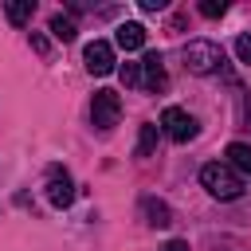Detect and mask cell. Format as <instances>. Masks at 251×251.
Wrapping results in <instances>:
<instances>
[{"instance_id": "1", "label": "cell", "mask_w": 251, "mask_h": 251, "mask_svg": "<svg viewBox=\"0 0 251 251\" xmlns=\"http://www.w3.org/2000/svg\"><path fill=\"white\" fill-rule=\"evenodd\" d=\"M200 184L208 188V196H216V200H239L243 196V176L231 169V165H224V161H208L204 169H200Z\"/></svg>"}, {"instance_id": "2", "label": "cell", "mask_w": 251, "mask_h": 251, "mask_svg": "<svg viewBox=\"0 0 251 251\" xmlns=\"http://www.w3.org/2000/svg\"><path fill=\"white\" fill-rule=\"evenodd\" d=\"M184 67H188L192 75L224 71V47L212 43V39H188V43H184Z\"/></svg>"}, {"instance_id": "3", "label": "cell", "mask_w": 251, "mask_h": 251, "mask_svg": "<svg viewBox=\"0 0 251 251\" xmlns=\"http://www.w3.org/2000/svg\"><path fill=\"white\" fill-rule=\"evenodd\" d=\"M118 118H122V98H118V90H94V98H90V122H94V129L110 133V129L118 126Z\"/></svg>"}, {"instance_id": "4", "label": "cell", "mask_w": 251, "mask_h": 251, "mask_svg": "<svg viewBox=\"0 0 251 251\" xmlns=\"http://www.w3.org/2000/svg\"><path fill=\"white\" fill-rule=\"evenodd\" d=\"M43 188H47V200L55 208H71L75 204V180L63 165H47V176H43Z\"/></svg>"}, {"instance_id": "5", "label": "cell", "mask_w": 251, "mask_h": 251, "mask_svg": "<svg viewBox=\"0 0 251 251\" xmlns=\"http://www.w3.org/2000/svg\"><path fill=\"white\" fill-rule=\"evenodd\" d=\"M161 129L176 141V145H184V141H192L196 133H200V126H196V118L188 114V110H180V106H169L165 114H161Z\"/></svg>"}, {"instance_id": "6", "label": "cell", "mask_w": 251, "mask_h": 251, "mask_svg": "<svg viewBox=\"0 0 251 251\" xmlns=\"http://www.w3.org/2000/svg\"><path fill=\"white\" fill-rule=\"evenodd\" d=\"M82 63H86V71L90 75H110L114 71V47L106 43V39H94V43H86V51H82Z\"/></svg>"}, {"instance_id": "7", "label": "cell", "mask_w": 251, "mask_h": 251, "mask_svg": "<svg viewBox=\"0 0 251 251\" xmlns=\"http://www.w3.org/2000/svg\"><path fill=\"white\" fill-rule=\"evenodd\" d=\"M137 67H141V90H153V94H157V90H165V86H169V75H165V59H161L157 51H149V55H145Z\"/></svg>"}, {"instance_id": "8", "label": "cell", "mask_w": 251, "mask_h": 251, "mask_svg": "<svg viewBox=\"0 0 251 251\" xmlns=\"http://www.w3.org/2000/svg\"><path fill=\"white\" fill-rule=\"evenodd\" d=\"M141 216H145L149 227H169L173 224V208L157 196H141Z\"/></svg>"}, {"instance_id": "9", "label": "cell", "mask_w": 251, "mask_h": 251, "mask_svg": "<svg viewBox=\"0 0 251 251\" xmlns=\"http://www.w3.org/2000/svg\"><path fill=\"white\" fill-rule=\"evenodd\" d=\"M114 43H118L122 51H141V47H145V27H141L137 20H129V24H118V31H114Z\"/></svg>"}, {"instance_id": "10", "label": "cell", "mask_w": 251, "mask_h": 251, "mask_svg": "<svg viewBox=\"0 0 251 251\" xmlns=\"http://www.w3.org/2000/svg\"><path fill=\"white\" fill-rule=\"evenodd\" d=\"M224 157H227L224 165H231L235 173H247V176H251V145H247V141H231V145L224 149Z\"/></svg>"}, {"instance_id": "11", "label": "cell", "mask_w": 251, "mask_h": 251, "mask_svg": "<svg viewBox=\"0 0 251 251\" xmlns=\"http://www.w3.org/2000/svg\"><path fill=\"white\" fill-rule=\"evenodd\" d=\"M4 16H8V24L24 27V24H31V16H35V0H8V4H4Z\"/></svg>"}, {"instance_id": "12", "label": "cell", "mask_w": 251, "mask_h": 251, "mask_svg": "<svg viewBox=\"0 0 251 251\" xmlns=\"http://www.w3.org/2000/svg\"><path fill=\"white\" fill-rule=\"evenodd\" d=\"M51 35H55L59 43H71V39L78 35V27H75V20H71V16L55 12V16H51Z\"/></svg>"}, {"instance_id": "13", "label": "cell", "mask_w": 251, "mask_h": 251, "mask_svg": "<svg viewBox=\"0 0 251 251\" xmlns=\"http://www.w3.org/2000/svg\"><path fill=\"white\" fill-rule=\"evenodd\" d=\"M157 133H161V129H157L153 122H145V126H141V133H137V145H133V157H149V153L157 149Z\"/></svg>"}, {"instance_id": "14", "label": "cell", "mask_w": 251, "mask_h": 251, "mask_svg": "<svg viewBox=\"0 0 251 251\" xmlns=\"http://www.w3.org/2000/svg\"><path fill=\"white\" fill-rule=\"evenodd\" d=\"M118 75H122V82H126L129 90H141V67H137V63H126Z\"/></svg>"}, {"instance_id": "15", "label": "cell", "mask_w": 251, "mask_h": 251, "mask_svg": "<svg viewBox=\"0 0 251 251\" xmlns=\"http://www.w3.org/2000/svg\"><path fill=\"white\" fill-rule=\"evenodd\" d=\"M235 59H239L243 67H251V31H243V35L235 39Z\"/></svg>"}, {"instance_id": "16", "label": "cell", "mask_w": 251, "mask_h": 251, "mask_svg": "<svg viewBox=\"0 0 251 251\" xmlns=\"http://www.w3.org/2000/svg\"><path fill=\"white\" fill-rule=\"evenodd\" d=\"M224 12H227L224 0H204V4H200V16H208V20H220Z\"/></svg>"}, {"instance_id": "17", "label": "cell", "mask_w": 251, "mask_h": 251, "mask_svg": "<svg viewBox=\"0 0 251 251\" xmlns=\"http://www.w3.org/2000/svg\"><path fill=\"white\" fill-rule=\"evenodd\" d=\"M161 251H188V243L184 239H169V243H161Z\"/></svg>"}, {"instance_id": "18", "label": "cell", "mask_w": 251, "mask_h": 251, "mask_svg": "<svg viewBox=\"0 0 251 251\" xmlns=\"http://www.w3.org/2000/svg\"><path fill=\"white\" fill-rule=\"evenodd\" d=\"M165 0H141V12H161Z\"/></svg>"}, {"instance_id": "19", "label": "cell", "mask_w": 251, "mask_h": 251, "mask_svg": "<svg viewBox=\"0 0 251 251\" xmlns=\"http://www.w3.org/2000/svg\"><path fill=\"white\" fill-rule=\"evenodd\" d=\"M31 47H35L39 55H47V39H43V35H31Z\"/></svg>"}]
</instances>
